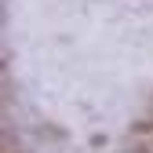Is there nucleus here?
<instances>
[{
    "label": "nucleus",
    "mask_w": 153,
    "mask_h": 153,
    "mask_svg": "<svg viewBox=\"0 0 153 153\" xmlns=\"http://www.w3.org/2000/svg\"><path fill=\"white\" fill-rule=\"evenodd\" d=\"M135 131H142V135H149V131H153V102H149V120L135 124Z\"/></svg>",
    "instance_id": "f257e3e1"
}]
</instances>
